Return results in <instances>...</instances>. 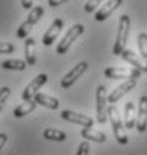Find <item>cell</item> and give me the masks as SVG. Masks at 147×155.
Returning a JSON list of instances; mask_svg holds the SVG:
<instances>
[{"label":"cell","mask_w":147,"mask_h":155,"mask_svg":"<svg viewBox=\"0 0 147 155\" xmlns=\"http://www.w3.org/2000/svg\"><path fill=\"white\" fill-rule=\"evenodd\" d=\"M129 28H131V18L126 14H123L120 19H119V25H117V36H116V42L113 46V54L117 57L122 55V52L125 51V46L128 43L129 39Z\"/></svg>","instance_id":"1"},{"label":"cell","mask_w":147,"mask_h":155,"mask_svg":"<svg viewBox=\"0 0 147 155\" xmlns=\"http://www.w3.org/2000/svg\"><path fill=\"white\" fill-rule=\"evenodd\" d=\"M109 121L111 124V128H113V134H114V139L117 143L120 145H126L128 143V134H126V128L123 127L122 121H120V116H119V112L116 109L114 104H109Z\"/></svg>","instance_id":"2"},{"label":"cell","mask_w":147,"mask_h":155,"mask_svg":"<svg viewBox=\"0 0 147 155\" xmlns=\"http://www.w3.org/2000/svg\"><path fill=\"white\" fill-rule=\"evenodd\" d=\"M43 12H45V11H43L42 6H34V8L31 9V12L28 14L27 19L18 27V30H17V38L18 39H27L28 33H30L31 28H33V25L43 17Z\"/></svg>","instance_id":"3"},{"label":"cell","mask_w":147,"mask_h":155,"mask_svg":"<svg viewBox=\"0 0 147 155\" xmlns=\"http://www.w3.org/2000/svg\"><path fill=\"white\" fill-rule=\"evenodd\" d=\"M83 31H85V27H83L82 24H74V25H72V27L69 28V31L66 33V36L61 39V42L58 43V46H56V54H58V55L66 54L74 40L79 38V36L83 35Z\"/></svg>","instance_id":"4"},{"label":"cell","mask_w":147,"mask_h":155,"mask_svg":"<svg viewBox=\"0 0 147 155\" xmlns=\"http://www.w3.org/2000/svg\"><path fill=\"white\" fill-rule=\"evenodd\" d=\"M95 100H97V121L100 124H106V121L109 119V100L106 96V88L103 85H100L97 88V93H95Z\"/></svg>","instance_id":"5"},{"label":"cell","mask_w":147,"mask_h":155,"mask_svg":"<svg viewBox=\"0 0 147 155\" xmlns=\"http://www.w3.org/2000/svg\"><path fill=\"white\" fill-rule=\"evenodd\" d=\"M104 76L109 79H137L141 76L138 69H125V67H107Z\"/></svg>","instance_id":"6"},{"label":"cell","mask_w":147,"mask_h":155,"mask_svg":"<svg viewBox=\"0 0 147 155\" xmlns=\"http://www.w3.org/2000/svg\"><path fill=\"white\" fill-rule=\"evenodd\" d=\"M48 75L46 73H40V75H37L27 87H25V90L22 91V94H21V98L25 101V100H31V98H34V96L37 94V91L48 82Z\"/></svg>","instance_id":"7"},{"label":"cell","mask_w":147,"mask_h":155,"mask_svg":"<svg viewBox=\"0 0 147 155\" xmlns=\"http://www.w3.org/2000/svg\"><path fill=\"white\" fill-rule=\"evenodd\" d=\"M86 70H88V63H86V61H82V63L76 64L73 69H72L66 76L62 78V79H61V87H62V88H66V90H67V88H70V87H72L74 82L82 76Z\"/></svg>","instance_id":"8"},{"label":"cell","mask_w":147,"mask_h":155,"mask_svg":"<svg viewBox=\"0 0 147 155\" xmlns=\"http://www.w3.org/2000/svg\"><path fill=\"white\" fill-rule=\"evenodd\" d=\"M137 85V79H128L126 82H123V84H120L117 88H114L113 91H111L110 94L107 96V100H109V103L110 104H114L116 101H119L122 97L125 96V94H128L129 91H132L134 90V87Z\"/></svg>","instance_id":"9"},{"label":"cell","mask_w":147,"mask_h":155,"mask_svg":"<svg viewBox=\"0 0 147 155\" xmlns=\"http://www.w3.org/2000/svg\"><path fill=\"white\" fill-rule=\"evenodd\" d=\"M62 27H64V21H62V19L61 18L54 19V21H52V24H51V27H49V28L46 30V33L43 35V39H42L43 45H45V46H51V45L56 40L58 35L61 33Z\"/></svg>","instance_id":"10"},{"label":"cell","mask_w":147,"mask_h":155,"mask_svg":"<svg viewBox=\"0 0 147 155\" xmlns=\"http://www.w3.org/2000/svg\"><path fill=\"white\" fill-rule=\"evenodd\" d=\"M61 118L69 121V122L77 124V125H83V127H92L94 125L92 118H89L86 115H82V114H77V112H73V110H69V109L61 112Z\"/></svg>","instance_id":"11"},{"label":"cell","mask_w":147,"mask_h":155,"mask_svg":"<svg viewBox=\"0 0 147 155\" xmlns=\"http://www.w3.org/2000/svg\"><path fill=\"white\" fill-rule=\"evenodd\" d=\"M122 2H123V0H109V2H106V5H103V6L95 12V15H94L95 21H98V22L106 21V19L109 18L111 14L122 5Z\"/></svg>","instance_id":"12"},{"label":"cell","mask_w":147,"mask_h":155,"mask_svg":"<svg viewBox=\"0 0 147 155\" xmlns=\"http://www.w3.org/2000/svg\"><path fill=\"white\" fill-rule=\"evenodd\" d=\"M137 130L144 133L147 130V96H141L138 100V112H137Z\"/></svg>","instance_id":"13"},{"label":"cell","mask_w":147,"mask_h":155,"mask_svg":"<svg viewBox=\"0 0 147 155\" xmlns=\"http://www.w3.org/2000/svg\"><path fill=\"white\" fill-rule=\"evenodd\" d=\"M120 57L123 58L125 61H128L131 66H134L135 69H138L141 73H147V61H143L141 58L138 57L135 52H132L131 49H125Z\"/></svg>","instance_id":"14"},{"label":"cell","mask_w":147,"mask_h":155,"mask_svg":"<svg viewBox=\"0 0 147 155\" xmlns=\"http://www.w3.org/2000/svg\"><path fill=\"white\" fill-rule=\"evenodd\" d=\"M80 136L86 140H94L97 143H104L107 140L106 134L103 131H98V130H94L92 127H85L80 130Z\"/></svg>","instance_id":"15"},{"label":"cell","mask_w":147,"mask_h":155,"mask_svg":"<svg viewBox=\"0 0 147 155\" xmlns=\"http://www.w3.org/2000/svg\"><path fill=\"white\" fill-rule=\"evenodd\" d=\"M24 49H25V61L28 66L36 64V40L33 38H27L24 42Z\"/></svg>","instance_id":"16"},{"label":"cell","mask_w":147,"mask_h":155,"mask_svg":"<svg viewBox=\"0 0 147 155\" xmlns=\"http://www.w3.org/2000/svg\"><path fill=\"white\" fill-rule=\"evenodd\" d=\"M37 103L34 101V98H31V100H25V101H22L19 106H17L15 109H14V116L15 118H22V116L28 115V114H31L34 109H36Z\"/></svg>","instance_id":"17"},{"label":"cell","mask_w":147,"mask_h":155,"mask_svg":"<svg viewBox=\"0 0 147 155\" xmlns=\"http://www.w3.org/2000/svg\"><path fill=\"white\" fill-rule=\"evenodd\" d=\"M34 101H36L37 104L45 106V107H48V109H51V110H55V109L59 107L58 98H54V97L46 96V94H42V93H37L36 96H34Z\"/></svg>","instance_id":"18"},{"label":"cell","mask_w":147,"mask_h":155,"mask_svg":"<svg viewBox=\"0 0 147 155\" xmlns=\"http://www.w3.org/2000/svg\"><path fill=\"white\" fill-rule=\"evenodd\" d=\"M137 124V116H135V106L132 101H128L125 104V128L132 130Z\"/></svg>","instance_id":"19"},{"label":"cell","mask_w":147,"mask_h":155,"mask_svg":"<svg viewBox=\"0 0 147 155\" xmlns=\"http://www.w3.org/2000/svg\"><path fill=\"white\" fill-rule=\"evenodd\" d=\"M43 137L46 140H52V142H64L67 139V136L64 131L56 130V128H46L43 131Z\"/></svg>","instance_id":"20"},{"label":"cell","mask_w":147,"mask_h":155,"mask_svg":"<svg viewBox=\"0 0 147 155\" xmlns=\"http://www.w3.org/2000/svg\"><path fill=\"white\" fill-rule=\"evenodd\" d=\"M27 61H22V60H6L2 63V67L5 70H25L27 67Z\"/></svg>","instance_id":"21"},{"label":"cell","mask_w":147,"mask_h":155,"mask_svg":"<svg viewBox=\"0 0 147 155\" xmlns=\"http://www.w3.org/2000/svg\"><path fill=\"white\" fill-rule=\"evenodd\" d=\"M137 42H138V49H140L141 58H144L147 61V33H140Z\"/></svg>","instance_id":"22"},{"label":"cell","mask_w":147,"mask_h":155,"mask_svg":"<svg viewBox=\"0 0 147 155\" xmlns=\"http://www.w3.org/2000/svg\"><path fill=\"white\" fill-rule=\"evenodd\" d=\"M9 96H11V88H9V87H3V88H0V112L3 110L5 103H6V100L9 98Z\"/></svg>","instance_id":"23"},{"label":"cell","mask_w":147,"mask_h":155,"mask_svg":"<svg viewBox=\"0 0 147 155\" xmlns=\"http://www.w3.org/2000/svg\"><path fill=\"white\" fill-rule=\"evenodd\" d=\"M101 3H103V0H88V2L85 3V12L91 14V12H94Z\"/></svg>","instance_id":"24"},{"label":"cell","mask_w":147,"mask_h":155,"mask_svg":"<svg viewBox=\"0 0 147 155\" xmlns=\"http://www.w3.org/2000/svg\"><path fill=\"white\" fill-rule=\"evenodd\" d=\"M15 51V46L8 42H0V54H12Z\"/></svg>","instance_id":"25"},{"label":"cell","mask_w":147,"mask_h":155,"mask_svg":"<svg viewBox=\"0 0 147 155\" xmlns=\"http://www.w3.org/2000/svg\"><path fill=\"white\" fill-rule=\"evenodd\" d=\"M76 155H89V143L86 140L79 145V149H77V154Z\"/></svg>","instance_id":"26"},{"label":"cell","mask_w":147,"mask_h":155,"mask_svg":"<svg viewBox=\"0 0 147 155\" xmlns=\"http://www.w3.org/2000/svg\"><path fill=\"white\" fill-rule=\"evenodd\" d=\"M66 2H69V0H48V5H49L51 8H56V6L66 3Z\"/></svg>","instance_id":"27"},{"label":"cell","mask_w":147,"mask_h":155,"mask_svg":"<svg viewBox=\"0 0 147 155\" xmlns=\"http://www.w3.org/2000/svg\"><path fill=\"white\" fill-rule=\"evenodd\" d=\"M21 6L24 9H33V0H21Z\"/></svg>","instance_id":"28"},{"label":"cell","mask_w":147,"mask_h":155,"mask_svg":"<svg viewBox=\"0 0 147 155\" xmlns=\"http://www.w3.org/2000/svg\"><path fill=\"white\" fill-rule=\"evenodd\" d=\"M6 142H8V136L5 134V133H0V149L6 145Z\"/></svg>","instance_id":"29"}]
</instances>
